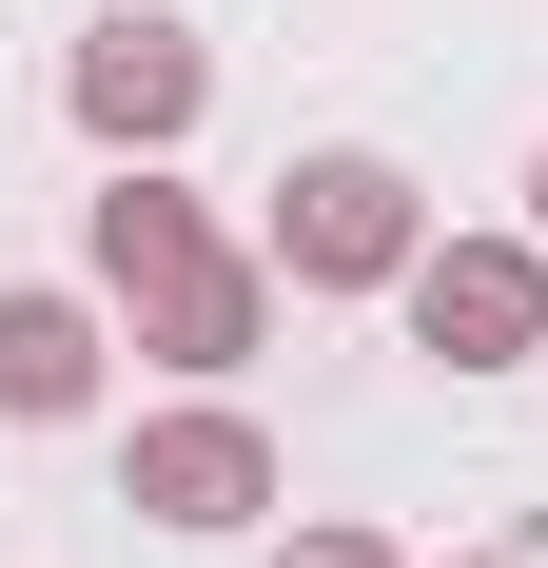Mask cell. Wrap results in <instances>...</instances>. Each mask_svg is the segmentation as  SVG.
Listing matches in <instances>:
<instances>
[{
  "label": "cell",
  "instance_id": "cell-1",
  "mask_svg": "<svg viewBox=\"0 0 548 568\" xmlns=\"http://www.w3.org/2000/svg\"><path fill=\"white\" fill-rule=\"evenodd\" d=\"M99 294L138 314L158 373H255V334H274V255H235L158 158H118V196H99Z\"/></svg>",
  "mask_w": 548,
  "mask_h": 568
},
{
  "label": "cell",
  "instance_id": "cell-2",
  "mask_svg": "<svg viewBox=\"0 0 548 568\" xmlns=\"http://www.w3.org/2000/svg\"><path fill=\"white\" fill-rule=\"evenodd\" d=\"M255 255H274L294 294H392L412 255H432V196H412L392 158H353V138H333V158L274 176V235H255Z\"/></svg>",
  "mask_w": 548,
  "mask_h": 568
},
{
  "label": "cell",
  "instance_id": "cell-3",
  "mask_svg": "<svg viewBox=\"0 0 548 568\" xmlns=\"http://www.w3.org/2000/svg\"><path fill=\"white\" fill-rule=\"evenodd\" d=\"M59 99H79L99 158H176V138L216 118V59H196V20H99V40L59 59Z\"/></svg>",
  "mask_w": 548,
  "mask_h": 568
},
{
  "label": "cell",
  "instance_id": "cell-4",
  "mask_svg": "<svg viewBox=\"0 0 548 568\" xmlns=\"http://www.w3.org/2000/svg\"><path fill=\"white\" fill-rule=\"evenodd\" d=\"M392 294H412V353H450V373L548 353V255H529V235H432Z\"/></svg>",
  "mask_w": 548,
  "mask_h": 568
},
{
  "label": "cell",
  "instance_id": "cell-5",
  "mask_svg": "<svg viewBox=\"0 0 548 568\" xmlns=\"http://www.w3.org/2000/svg\"><path fill=\"white\" fill-rule=\"evenodd\" d=\"M118 510H158V529H255L274 510V432L255 412H158V432H138V452H118Z\"/></svg>",
  "mask_w": 548,
  "mask_h": 568
},
{
  "label": "cell",
  "instance_id": "cell-6",
  "mask_svg": "<svg viewBox=\"0 0 548 568\" xmlns=\"http://www.w3.org/2000/svg\"><path fill=\"white\" fill-rule=\"evenodd\" d=\"M79 393H99V314H79V294H0V412L59 432Z\"/></svg>",
  "mask_w": 548,
  "mask_h": 568
},
{
  "label": "cell",
  "instance_id": "cell-7",
  "mask_svg": "<svg viewBox=\"0 0 548 568\" xmlns=\"http://www.w3.org/2000/svg\"><path fill=\"white\" fill-rule=\"evenodd\" d=\"M274 568H392V549H373V529H294Z\"/></svg>",
  "mask_w": 548,
  "mask_h": 568
},
{
  "label": "cell",
  "instance_id": "cell-8",
  "mask_svg": "<svg viewBox=\"0 0 548 568\" xmlns=\"http://www.w3.org/2000/svg\"><path fill=\"white\" fill-rule=\"evenodd\" d=\"M470 568H529V549H470Z\"/></svg>",
  "mask_w": 548,
  "mask_h": 568
},
{
  "label": "cell",
  "instance_id": "cell-9",
  "mask_svg": "<svg viewBox=\"0 0 548 568\" xmlns=\"http://www.w3.org/2000/svg\"><path fill=\"white\" fill-rule=\"evenodd\" d=\"M529 216H548V158H529Z\"/></svg>",
  "mask_w": 548,
  "mask_h": 568
}]
</instances>
